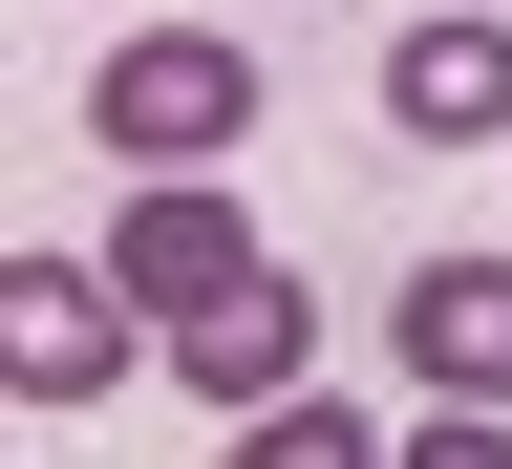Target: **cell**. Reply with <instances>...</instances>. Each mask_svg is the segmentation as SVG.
I'll list each match as a JSON object with an SVG mask.
<instances>
[{
  "label": "cell",
  "instance_id": "52a82bcc",
  "mask_svg": "<svg viewBox=\"0 0 512 469\" xmlns=\"http://www.w3.org/2000/svg\"><path fill=\"white\" fill-rule=\"evenodd\" d=\"M235 469H384V427H363V406H320V384H299V406H256V427H235Z\"/></svg>",
  "mask_w": 512,
  "mask_h": 469
},
{
  "label": "cell",
  "instance_id": "6da1fadb",
  "mask_svg": "<svg viewBox=\"0 0 512 469\" xmlns=\"http://www.w3.org/2000/svg\"><path fill=\"white\" fill-rule=\"evenodd\" d=\"M86 128L128 171H214V150H256V43H214V22H128L107 64H86Z\"/></svg>",
  "mask_w": 512,
  "mask_h": 469
},
{
  "label": "cell",
  "instance_id": "7a4b0ae2",
  "mask_svg": "<svg viewBox=\"0 0 512 469\" xmlns=\"http://www.w3.org/2000/svg\"><path fill=\"white\" fill-rule=\"evenodd\" d=\"M107 278L150 299V342H192V320H214V299H256L278 256H256V214H235L214 171H150V192L107 214Z\"/></svg>",
  "mask_w": 512,
  "mask_h": 469
},
{
  "label": "cell",
  "instance_id": "ba28073f",
  "mask_svg": "<svg viewBox=\"0 0 512 469\" xmlns=\"http://www.w3.org/2000/svg\"><path fill=\"white\" fill-rule=\"evenodd\" d=\"M384 469H512V406H427V427L384 448Z\"/></svg>",
  "mask_w": 512,
  "mask_h": 469
},
{
  "label": "cell",
  "instance_id": "5b68a950",
  "mask_svg": "<svg viewBox=\"0 0 512 469\" xmlns=\"http://www.w3.org/2000/svg\"><path fill=\"white\" fill-rule=\"evenodd\" d=\"M384 342H406V384H427V406H512V256H406Z\"/></svg>",
  "mask_w": 512,
  "mask_h": 469
},
{
  "label": "cell",
  "instance_id": "3957f363",
  "mask_svg": "<svg viewBox=\"0 0 512 469\" xmlns=\"http://www.w3.org/2000/svg\"><path fill=\"white\" fill-rule=\"evenodd\" d=\"M128 363H150V299L128 278H86V256H22V278H0V384H22V406H107Z\"/></svg>",
  "mask_w": 512,
  "mask_h": 469
},
{
  "label": "cell",
  "instance_id": "8992f818",
  "mask_svg": "<svg viewBox=\"0 0 512 469\" xmlns=\"http://www.w3.org/2000/svg\"><path fill=\"white\" fill-rule=\"evenodd\" d=\"M299 363H320V299L299 278H256V299H214V320H192V342H171V384H192V406H299Z\"/></svg>",
  "mask_w": 512,
  "mask_h": 469
},
{
  "label": "cell",
  "instance_id": "277c9868",
  "mask_svg": "<svg viewBox=\"0 0 512 469\" xmlns=\"http://www.w3.org/2000/svg\"><path fill=\"white\" fill-rule=\"evenodd\" d=\"M384 128L406 150H512V0H427L384 43Z\"/></svg>",
  "mask_w": 512,
  "mask_h": 469
}]
</instances>
